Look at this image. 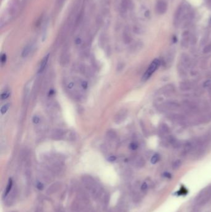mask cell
Returning a JSON list of instances; mask_svg holds the SVG:
<instances>
[{
	"label": "cell",
	"mask_w": 211,
	"mask_h": 212,
	"mask_svg": "<svg viewBox=\"0 0 211 212\" xmlns=\"http://www.w3.org/2000/svg\"><path fill=\"white\" fill-rule=\"evenodd\" d=\"M6 61V55L5 54H3L1 57V62L2 63H5Z\"/></svg>",
	"instance_id": "f546056e"
},
{
	"label": "cell",
	"mask_w": 211,
	"mask_h": 212,
	"mask_svg": "<svg viewBox=\"0 0 211 212\" xmlns=\"http://www.w3.org/2000/svg\"><path fill=\"white\" fill-rule=\"evenodd\" d=\"M49 57H50V54H48L47 55H46L45 57L43 58V59L42 61L40 68H39L38 73H42V72L44 70H45V67L47 66V64L48 61Z\"/></svg>",
	"instance_id": "7c38bea8"
},
{
	"label": "cell",
	"mask_w": 211,
	"mask_h": 212,
	"mask_svg": "<svg viewBox=\"0 0 211 212\" xmlns=\"http://www.w3.org/2000/svg\"><path fill=\"white\" fill-rule=\"evenodd\" d=\"M33 122L34 124H38L39 122H40V119H39V117L38 116H34L33 117Z\"/></svg>",
	"instance_id": "f1b7e54d"
},
{
	"label": "cell",
	"mask_w": 211,
	"mask_h": 212,
	"mask_svg": "<svg viewBox=\"0 0 211 212\" xmlns=\"http://www.w3.org/2000/svg\"><path fill=\"white\" fill-rule=\"evenodd\" d=\"M149 16V11H147L146 13H145V16L146 17H148Z\"/></svg>",
	"instance_id": "e575fe53"
},
{
	"label": "cell",
	"mask_w": 211,
	"mask_h": 212,
	"mask_svg": "<svg viewBox=\"0 0 211 212\" xmlns=\"http://www.w3.org/2000/svg\"><path fill=\"white\" fill-rule=\"evenodd\" d=\"M181 65L185 68H189L191 65V62L189 56L186 54H183L181 56Z\"/></svg>",
	"instance_id": "8992f818"
},
{
	"label": "cell",
	"mask_w": 211,
	"mask_h": 212,
	"mask_svg": "<svg viewBox=\"0 0 211 212\" xmlns=\"http://www.w3.org/2000/svg\"><path fill=\"white\" fill-rule=\"evenodd\" d=\"M9 95H10V92L8 91L4 92L1 94V99H7L9 96Z\"/></svg>",
	"instance_id": "4316f807"
},
{
	"label": "cell",
	"mask_w": 211,
	"mask_h": 212,
	"mask_svg": "<svg viewBox=\"0 0 211 212\" xmlns=\"http://www.w3.org/2000/svg\"><path fill=\"white\" fill-rule=\"evenodd\" d=\"M9 106H10V104H4L3 106H2L1 109V113L2 114H5V113L9 109Z\"/></svg>",
	"instance_id": "7402d4cb"
},
{
	"label": "cell",
	"mask_w": 211,
	"mask_h": 212,
	"mask_svg": "<svg viewBox=\"0 0 211 212\" xmlns=\"http://www.w3.org/2000/svg\"><path fill=\"white\" fill-rule=\"evenodd\" d=\"M31 48H32V46H31V45H30V44L27 45L25 48H24V50L22 53V57H27L29 54V53H30V52L31 50Z\"/></svg>",
	"instance_id": "e0dca14e"
},
{
	"label": "cell",
	"mask_w": 211,
	"mask_h": 212,
	"mask_svg": "<svg viewBox=\"0 0 211 212\" xmlns=\"http://www.w3.org/2000/svg\"><path fill=\"white\" fill-rule=\"evenodd\" d=\"M130 149L131 150H136L137 149V148H138V146H137V145L136 143H132L130 144Z\"/></svg>",
	"instance_id": "484cf974"
},
{
	"label": "cell",
	"mask_w": 211,
	"mask_h": 212,
	"mask_svg": "<svg viewBox=\"0 0 211 212\" xmlns=\"http://www.w3.org/2000/svg\"><path fill=\"white\" fill-rule=\"evenodd\" d=\"M166 3L164 1H159L157 3L156 6V10L159 14H164L166 11Z\"/></svg>",
	"instance_id": "52a82bcc"
},
{
	"label": "cell",
	"mask_w": 211,
	"mask_h": 212,
	"mask_svg": "<svg viewBox=\"0 0 211 212\" xmlns=\"http://www.w3.org/2000/svg\"><path fill=\"white\" fill-rule=\"evenodd\" d=\"M211 201V185L205 187L201 190L194 200V210L198 211L199 208L209 204Z\"/></svg>",
	"instance_id": "6da1fadb"
},
{
	"label": "cell",
	"mask_w": 211,
	"mask_h": 212,
	"mask_svg": "<svg viewBox=\"0 0 211 212\" xmlns=\"http://www.w3.org/2000/svg\"><path fill=\"white\" fill-rule=\"evenodd\" d=\"M175 91V87L172 85H167L157 91V94L159 95H169L171 94Z\"/></svg>",
	"instance_id": "5b68a950"
},
{
	"label": "cell",
	"mask_w": 211,
	"mask_h": 212,
	"mask_svg": "<svg viewBox=\"0 0 211 212\" xmlns=\"http://www.w3.org/2000/svg\"><path fill=\"white\" fill-rule=\"evenodd\" d=\"M116 157L115 156H110V157H109V158H108V161L110 162H114L115 161H116Z\"/></svg>",
	"instance_id": "4dcf8cb0"
},
{
	"label": "cell",
	"mask_w": 211,
	"mask_h": 212,
	"mask_svg": "<svg viewBox=\"0 0 211 212\" xmlns=\"http://www.w3.org/2000/svg\"><path fill=\"white\" fill-rule=\"evenodd\" d=\"M170 119H172L175 120H179V121H183V120H185V117L182 115H180V114L170 115Z\"/></svg>",
	"instance_id": "ac0fdd59"
},
{
	"label": "cell",
	"mask_w": 211,
	"mask_h": 212,
	"mask_svg": "<svg viewBox=\"0 0 211 212\" xmlns=\"http://www.w3.org/2000/svg\"><path fill=\"white\" fill-rule=\"evenodd\" d=\"M173 43H176V41H177V38H176V37L174 36L173 38Z\"/></svg>",
	"instance_id": "d590c367"
},
{
	"label": "cell",
	"mask_w": 211,
	"mask_h": 212,
	"mask_svg": "<svg viewBox=\"0 0 211 212\" xmlns=\"http://www.w3.org/2000/svg\"><path fill=\"white\" fill-rule=\"evenodd\" d=\"M37 188L38 190H42L44 188V185L43 184V183H42V182H37Z\"/></svg>",
	"instance_id": "83f0119b"
},
{
	"label": "cell",
	"mask_w": 211,
	"mask_h": 212,
	"mask_svg": "<svg viewBox=\"0 0 211 212\" xmlns=\"http://www.w3.org/2000/svg\"><path fill=\"white\" fill-rule=\"evenodd\" d=\"M81 86H82V87L84 89H86L87 87V83L86 81H82L81 83Z\"/></svg>",
	"instance_id": "d6a6232c"
},
{
	"label": "cell",
	"mask_w": 211,
	"mask_h": 212,
	"mask_svg": "<svg viewBox=\"0 0 211 212\" xmlns=\"http://www.w3.org/2000/svg\"><path fill=\"white\" fill-rule=\"evenodd\" d=\"M180 89L183 91H188L193 89L192 83L189 81H183L180 83Z\"/></svg>",
	"instance_id": "9c48e42d"
},
{
	"label": "cell",
	"mask_w": 211,
	"mask_h": 212,
	"mask_svg": "<svg viewBox=\"0 0 211 212\" xmlns=\"http://www.w3.org/2000/svg\"><path fill=\"white\" fill-rule=\"evenodd\" d=\"M211 86V80H208L204 83V87H209Z\"/></svg>",
	"instance_id": "1f68e13d"
},
{
	"label": "cell",
	"mask_w": 211,
	"mask_h": 212,
	"mask_svg": "<svg viewBox=\"0 0 211 212\" xmlns=\"http://www.w3.org/2000/svg\"><path fill=\"white\" fill-rule=\"evenodd\" d=\"M17 194V190L16 187H14L12 189L11 191L9 192V194L6 197V202L5 204L7 206H11L14 204V202L16 199V196Z\"/></svg>",
	"instance_id": "3957f363"
},
{
	"label": "cell",
	"mask_w": 211,
	"mask_h": 212,
	"mask_svg": "<svg viewBox=\"0 0 211 212\" xmlns=\"http://www.w3.org/2000/svg\"><path fill=\"white\" fill-rule=\"evenodd\" d=\"M160 160V155L159 154H155L154 155L153 157H152V158L150 160V162L152 164H156L157 162Z\"/></svg>",
	"instance_id": "44dd1931"
},
{
	"label": "cell",
	"mask_w": 211,
	"mask_h": 212,
	"mask_svg": "<svg viewBox=\"0 0 211 212\" xmlns=\"http://www.w3.org/2000/svg\"><path fill=\"white\" fill-rule=\"evenodd\" d=\"M169 141H170V143L172 145V146L174 148H180L181 146V143L180 142L177 140L176 139H175L174 137L173 136H170L169 139Z\"/></svg>",
	"instance_id": "5bb4252c"
},
{
	"label": "cell",
	"mask_w": 211,
	"mask_h": 212,
	"mask_svg": "<svg viewBox=\"0 0 211 212\" xmlns=\"http://www.w3.org/2000/svg\"><path fill=\"white\" fill-rule=\"evenodd\" d=\"M60 187H61L60 184H59L58 182L54 184L48 189V190H47V193L48 194H52L53 193H55V192H56L59 189H60Z\"/></svg>",
	"instance_id": "30bf717a"
},
{
	"label": "cell",
	"mask_w": 211,
	"mask_h": 212,
	"mask_svg": "<svg viewBox=\"0 0 211 212\" xmlns=\"http://www.w3.org/2000/svg\"><path fill=\"white\" fill-rule=\"evenodd\" d=\"M107 135H108V136H109V138H110V139H115V138L116 136V135L115 134V132H113V131H109V132H108Z\"/></svg>",
	"instance_id": "603a6c76"
},
{
	"label": "cell",
	"mask_w": 211,
	"mask_h": 212,
	"mask_svg": "<svg viewBox=\"0 0 211 212\" xmlns=\"http://www.w3.org/2000/svg\"><path fill=\"white\" fill-rule=\"evenodd\" d=\"M126 116H127V111L125 110L121 111L116 115L115 118V122L116 124H120V122H123L125 119Z\"/></svg>",
	"instance_id": "ba28073f"
},
{
	"label": "cell",
	"mask_w": 211,
	"mask_h": 212,
	"mask_svg": "<svg viewBox=\"0 0 211 212\" xmlns=\"http://www.w3.org/2000/svg\"><path fill=\"white\" fill-rule=\"evenodd\" d=\"M185 68L183 67L182 65L178 67V72L181 77H186V76H187V73H186Z\"/></svg>",
	"instance_id": "d6986e66"
},
{
	"label": "cell",
	"mask_w": 211,
	"mask_h": 212,
	"mask_svg": "<svg viewBox=\"0 0 211 212\" xmlns=\"http://www.w3.org/2000/svg\"><path fill=\"white\" fill-rule=\"evenodd\" d=\"M141 189L143 192H146L147 190L148 189V185L146 182H144V183L141 185Z\"/></svg>",
	"instance_id": "d4e9b609"
},
{
	"label": "cell",
	"mask_w": 211,
	"mask_h": 212,
	"mask_svg": "<svg viewBox=\"0 0 211 212\" xmlns=\"http://www.w3.org/2000/svg\"><path fill=\"white\" fill-rule=\"evenodd\" d=\"M73 86H74V83H72V82L70 83V84H69V85H68V87L70 88H72Z\"/></svg>",
	"instance_id": "836d02e7"
},
{
	"label": "cell",
	"mask_w": 211,
	"mask_h": 212,
	"mask_svg": "<svg viewBox=\"0 0 211 212\" xmlns=\"http://www.w3.org/2000/svg\"><path fill=\"white\" fill-rule=\"evenodd\" d=\"M160 64L161 62L159 60H158V59H155V60H154L149 66L148 70H147L146 72L144 73V75L143 76V78H142V80L143 81H146L148 80V79L153 75V74L155 71V70H157L158 68L160 65Z\"/></svg>",
	"instance_id": "7a4b0ae2"
},
{
	"label": "cell",
	"mask_w": 211,
	"mask_h": 212,
	"mask_svg": "<svg viewBox=\"0 0 211 212\" xmlns=\"http://www.w3.org/2000/svg\"><path fill=\"white\" fill-rule=\"evenodd\" d=\"M210 51H211V44H209V45H206L203 49V53H208Z\"/></svg>",
	"instance_id": "cb8c5ba5"
},
{
	"label": "cell",
	"mask_w": 211,
	"mask_h": 212,
	"mask_svg": "<svg viewBox=\"0 0 211 212\" xmlns=\"http://www.w3.org/2000/svg\"><path fill=\"white\" fill-rule=\"evenodd\" d=\"M183 104L185 107H186L189 111H196L198 110V107L195 104L192 102H190L189 101H185L183 102Z\"/></svg>",
	"instance_id": "8fae6325"
},
{
	"label": "cell",
	"mask_w": 211,
	"mask_h": 212,
	"mask_svg": "<svg viewBox=\"0 0 211 212\" xmlns=\"http://www.w3.org/2000/svg\"><path fill=\"white\" fill-rule=\"evenodd\" d=\"M135 164L137 167H142L145 165V161L142 157H139L136 160Z\"/></svg>",
	"instance_id": "9a60e30c"
},
{
	"label": "cell",
	"mask_w": 211,
	"mask_h": 212,
	"mask_svg": "<svg viewBox=\"0 0 211 212\" xmlns=\"http://www.w3.org/2000/svg\"><path fill=\"white\" fill-rule=\"evenodd\" d=\"M13 189V181L11 179H9L8 181V184L6 186V188L4 191L3 194V199H5L6 197L8 196V195L9 194V192L11 191Z\"/></svg>",
	"instance_id": "4fadbf2b"
},
{
	"label": "cell",
	"mask_w": 211,
	"mask_h": 212,
	"mask_svg": "<svg viewBox=\"0 0 211 212\" xmlns=\"http://www.w3.org/2000/svg\"><path fill=\"white\" fill-rule=\"evenodd\" d=\"M181 166V161L180 160H176L172 164V167L174 170H176L179 169L180 166Z\"/></svg>",
	"instance_id": "ffe728a7"
},
{
	"label": "cell",
	"mask_w": 211,
	"mask_h": 212,
	"mask_svg": "<svg viewBox=\"0 0 211 212\" xmlns=\"http://www.w3.org/2000/svg\"><path fill=\"white\" fill-rule=\"evenodd\" d=\"M161 107L165 110L167 111H176L180 107V105L177 102L166 101L162 104Z\"/></svg>",
	"instance_id": "277c9868"
},
{
	"label": "cell",
	"mask_w": 211,
	"mask_h": 212,
	"mask_svg": "<svg viewBox=\"0 0 211 212\" xmlns=\"http://www.w3.org/2000/svg\"><path fill=\"white\" fill-rule=\"evenodd\" d=\"M210 23L211 24V19H210Z\"/></svg>",
	"instance_id": "8d00e7d4"
},
{
	"label": "cell",
	"mask_w": 211,
	"mask_h": 212,
	"mask_svg": "<svg viewBox=\"0 0 211 212\" xmlns=\"http://www.w3.org/2000/svg\"><path fill=\"white\" fill-rule=\"evenodd\" d=\"M160 132L162 134L166 135L170 132V129L166 124H163L160 125Z\"/></svg>",
	"instance_id": "2e32d148"
}]
</instances>
